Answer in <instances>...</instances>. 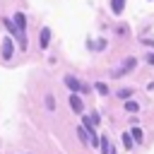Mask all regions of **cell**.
Segmentation results:
<instances>
[{
    "instance_id": "cell-1",
    "label": "cell",
    "mask_w": 154,
    "mask_h": 154,
    "mask_svg": "<svg viewBox=\"0 0 154 154\" xmlns=\"http://www.w3.org/2000/svg\"><path fill=\"white\" fill-rule=\"evenodd\" d=\"M65 87L72 91H87V84H82L77 77H65Z\"/></svg>"
},
{
    "instance_id": "cell-2",
    "label": "cell",
    "mask_w": 154,
    "mask_h": 154,
    "mask_svg": "<svg viewBox=\"0 0 154 154\" xmlns=\"http://www.w3.org/2000/svg\"><path fill=\"white\" fill-rule=\"evenodd\" d=\"M14 26H17V29H19V34L24 36V31H26V17H24L22 12H17V14H14Z\"/></svg>"
},
{
    "instance_id": "cell-3",
    "label": "cell",
    "mask_w": 154,
    "mask_h": 154,
    "mask_svg": "<svg viewBox=\"0 0 154 154\" xmlns=\"http://www.w3.org/2000/svg\"><path fill=\"white\" fill-rule=\"evenodd\" d=\"M70 106H72V111H75V113H82L84 103H82V99H79V94H77V91L70 96Z\"/></svg>"
},
{
    "instance_id": "cell-4",
    "label": "cell",
    "mask_w": 154,
    "mask_h": 154,
    "mask_svg": "<svg viewBox=\"0 0 154 154\" xmlns=\"http://www.w3.org/2000/svg\"><path fill=\"white\" fill-rule=\"evenodd\" d=\"M48 41H51V31H48V29H41V34H38V46H41V48H48Z\"/></svg>"
},
{
    "instance_id": "cell-5",
    "label": "cell",
    "mask_w": 154,
    "mask_h": 154,
    "mask_svg": "<svg viewBox=\"0 0 154 154\" xmlns=\"http://www.w3.org/2000/svg\"><path fill=\"white\" fill-rule=\"evenodd\" d=\"M12 51H14V48H12V41H10V38H5V46H2V58H5V60H10V58H12Z\"/></svg>"
},
{
    "instance_id": "cell-6",
    "label": "cell",
    "mask_w": 154,
    "mask_h": 154,
    "mask_svg": "<svg viewBox=\"0 0 154 154\" xmlns=\"http://www.w3.org/2000/svg\"><path fill=\"white\" fill-rule=\"evenodd\" d=\"M132 67H135V58H128V60H125V65H123V67H120V70L116 72V77L125 75V72H128V70H132Z\"/></svg>"
},
{
    "instance_id": "cell-7",
    "label": "cell",
    "mask_w": 154,
    "mask_h": 154,
    "mask_svg": "<svg viewBox=\"0 0 154 154\" xmlns=\"http://www.w3.org/2000/svg\"><path fill=\"white\" fill-rule=\"evenodd\" d=\"M123 7H125V0H111V10H113V14H120Z\"/></svg>"
},
{
    "instance_id": "cell-8",
    "label": "cell",
    "mask_w": 154,
    "mask_h": 154,
    "mask_svg": "<svg viewBox=\"0 0 154 154\" xmlns=\"http://www.w3.org/2000/svg\"><path fill=\"white\" fill-rule=\"evenodd\" d=\"M125 108H128L130 113H137V111H140V103H137V101H125Z\"/></svg>"
},
{
    "instance_id": "cell-9",
    "label": "cell",
    "mask_w": 154,
    "mask_h": 154,
    "mask_svg": "<svg viewBox=\"0 0 154 154\" xmlns=\"http://www.w3.org/2000/svg\"><path fill=\"white\" fill-rule=\"evenodd\" d=\"M101 140V154H111V144H108V140L106 137H99Z\"/></svg>"
},
{
    "instance_id": "cell-10",
    "label": "cell",
    "mask_w": 154,
    "mask_h": 154,
    "mask_svg": "<svg viewBox=\"0 0 154 154\" xmlns=\"http://www.w3.org/2000/svg\"><path fill=\"white\" fill-rule=\"evenodd\" d=\"M96 91H99L101 96H106V94H108V87H106L103 82H99V84H96Z\"/></svg>"
},
{
    "instance_id": "cell-11",
    "label": "cell",
    "mask_w": 154,
    "mask_h": 154,
    "mask_svg": "<svg viewBox=\"0 0 154 154\" xmlns=\"http://www.w3.org/2000/svg\"><path fill=\"white\" fill-rule=\"evenodd\" d=\"M123 144H125V149H130V147H132V137H130L128 132H123Z\"/></svg>"
},
{
    "instance_id": "cell-12",
    "label": "cell",
    "mask_w": 154,
    "mask_h": 154,
    "mask_svg": "<svg viewBox=\"0 0 154 154\" xmlns=\"http://www.w3.org/2000/svg\"><path fill=\"white\" fill-rule=\"evenodd\" d=\"M46 106H48V111H53V108H55V99H53L51 94L46 96Z\"/></svg>"
},
{
    "instance_id": "cell-13",
    "label": "cell",
    "mask_w": 154,
    "mask_h": 154,
    "mask_svg": "<svg viewBox=\"0 0 154 154\" xmlns=\"http://www.w3.org/2000/svg\"><path fill=\"white\" fill-rule=\"evenodd\" d=\"M77 135H79V140H82V142H87V140H89V135L84 132V128H79V130H77Z\"/></svg>"
},
{
    "instance_id": "cell-14",
    "label": "cell",
    "mask_w": 154,
    "mask_h": 154,
    "mask_svg": "<svg viewBox=\"0 0 154 154\" xmlns=\"http://www.w3.org/2000/svg\"><path fill=\"white\" fill-rule=\"evenodd\" d=\"M130 94H132V91H130V89H120V91H118V96H120V99H128V96H130Z\"/></svg>"
},
{
    "instance_id": "cell-15",
    "label": "cell",
    "mask_w": 154,
    "mask_h": 154,
    "mask_svg": "<svg viewBox=\"0 0 154 154\" xmlns=\"http://www.w3.org/2000/svg\"><path fill=\"white\" fill-rule=\"evenodd\" d=\"M132 137H135V140H142V130H140V128H132Z\"/></svg>"
},
{
    "instance_id": "cell-16",
    "label": "cell",
    "mask_w": 154,
    "mask_h": 154,
    "mask_svg": "<svg viewBox=\"0 0 154 154\" xmlns=\"http://www.w3.org/2000/svg\"><path fill=\"white\" fill-rule=\"evenodd\" d=\"M147 63H149V65H154V53H149V55H147Z\"/></svg>"
}]
</instances>
